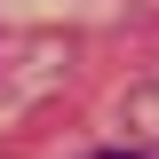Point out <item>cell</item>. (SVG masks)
<instances>
[{"label":"cell","mask_w":159,"mask_h":159,"mask_svg":"<svg viewBox=\"0 0 159 159\" xmlns=\"http://www.w3.org/2000/svg\"><path fill=\"white\" fill-rule=\"evenodd\" d=\"M96 159H143V151H96Z\"/></svg>","instance_id":"cell-1"}]
</instances>
